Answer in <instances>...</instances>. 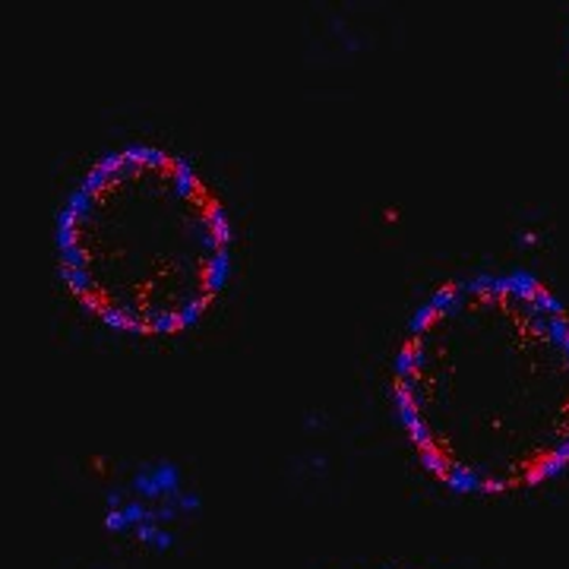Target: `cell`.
Here are the masks:
<instances>
[{
	"instance_id": "6da1fadb",
	"label": "cell",
	"mask_w": 569,
	"mask_h": 569,
	"mask_svg": "<svg viewBox=\"0 0 569 569\" xmlns=\"http://www.w3.org/2000/svg\"><path fill=\"white\" fill-rule=\"evenodd\" d=\"M392 402L430 478L512 497L569 468V307L526 269L449 279L408 317Z\"/></svg>"
},
{
	"instance_id": "7a4b0ae2",
	"label": "cell",
	"mask_w": 569,
	"mask_h": 569,
	"mask_svg": "<svg viewBox=\"0 0 569 569\" xmlns=\"http://www.w3.org/2000/svg\"><path fill=\"white\" fill-rule=\"evenodd\" d=\"M70 298L99 323L159 339L197 326L231 276L234 228L200 168L162 146H123L82 171L58 228Z\"/></svg>"
}]
</instances>
